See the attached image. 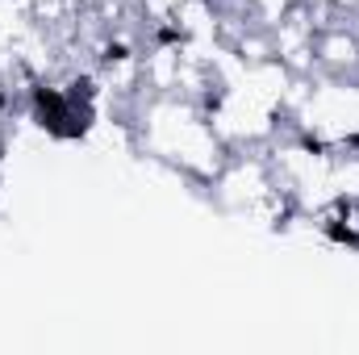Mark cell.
Returning <instances> with one entry per match:
<instances>
[{
	"instance_id": "cell-1",
	"label": "cell",
	"mask_w": 359,
	"mask_h": 355,
	"mask_svg": "<svg viewBox=\"0 0 359 355\" xmlns=\"http://www.w3.org/2000/svg\"><path fill=\"white\" fill-rule=\"evenodd\" d=\"M29 113H34V121L55 138L59 126H63L67 113H72V96H67V88H55V84H34V88H29Z\"/></svg>"
},
{
	"instance_id": "cell-2",
	"label": "cell",
	"mask_w": 359,
	"mask_h": 355,
	"mask_svg": "<svg viewBox=\"0 0 359 355\" xmlns=\"http://www.w3.org/2000/svg\"><path fill=\"white\" fill-rule=\"evenodd\" d=\"M322 234H326L330 243H339V247L359 251V230L347 222V217H330V222H322Z\"/></svg>"
},
{
	"instance_id": "cell-3",
	"label": "cell",
	"mask_w": 359,
	"mask_h": 355,
	"mask_svg": "<svg viewBox=\"0 0 359 355\" xmlns=\"http://www.w3.org/2000/svg\"><path fill=\"white\" fill-rule=\"evenodd\" d=\"M67 96H72V105H92L96 100V80L92 76H76L67 84Z\"/></svg>"
},
{
	"instance_id": "cell-4",
	"label": "cell",
	"mask_w": 359,
	"mask_h": 355,
	"mask_svg": "<svg viewBox=\"0 0 359 355\" xmlns=\"http://www.w3.org/2000/svg\"><path fill=\"white\" fill-rule=\"evenodd\" d=\"M126 59H130V46H126V42H104V46H100V63L113 67V63H126Z\"/></svg>"
},
{
	"instance_id": "cell-5",
	"label": "cell",
	"mask_w": 359,
	"mask_h": 355,
	"mask_svg": "<svg viewBox=\"0 0 359 355\" xmlns=\"http://www.w3.org/2000/svg\"><path fill=\"white\" fill-rule=\"evenodd\" d=\"M155 42H159V46H180V42H184V29H176V25H159V29H155Z\"/></svg>"
},
{
	"instance_id": "cell-6",
	"label": "cell",
	"mask_w": 359,
	"mask_h": 355,
	"mask_svg": "<svg viewBox=\"0 0 359 355\" xmlns=\"http://www.w3.org/2000/svg\"><path fill=\"white\" fill-rule=\"evenodd\" d=\"M301 147H305V151H313V155H326V142H322V138H313V134H301Z\"/></svg>"
},
{
	"instance_id": "cell-7",
	"label": "cell",
	"mask_w": 359,
	"mask_h": 355,
	"mask_svg": "<svg viewBox=\"0 0 359 355\" xmlns=\"http://www.w3.org/2000/svg\"><path fill=\"white\" fill-rule=\"evenodd\" d=\"M205 109L217 113V109H222V92H209V96H205Z\"/></svg>"
},
{
	"instance_id": "cell-8",
	"label": "cell",
	"mask_w": 359,
	"mask_h": 355,
	"mask_svg": "<svg viewBox=\"0 0 359 355\" xmlns=\"http://www.w3.org/2000/svg\"><path fill=\"white\" fill-rule=\"evenodd\" d=\"M4 109H8V92L0 88V113H4Z\"/></svg>"
}]
</instances>
